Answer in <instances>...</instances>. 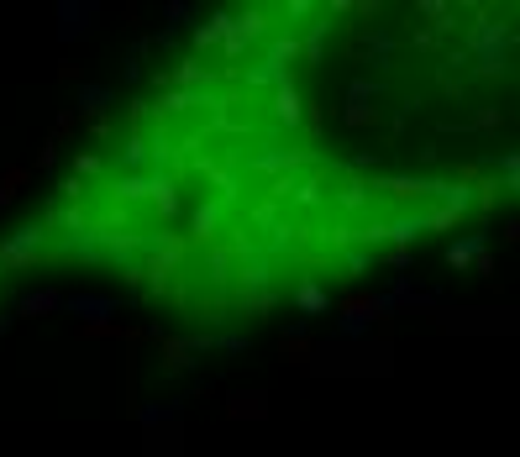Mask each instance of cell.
I'll use <instances>...</instances> for the list:
<instances>
[{
    "label": "cell",
    "mask_w": 520,
    "mask_h": 457,
    "mask_svg": "<svg viewBox=\"0 0 520 457\" xmlns=\"http://www.w3.org/2000/svg\"><path fill=\"white\" fill-rule=\"evenodd\" d=\"M510 200V0H252L200 21L0 227V300L74 274L236 337Z\"/></svg>",
    "instance_id": "1"
}]
</instances>
